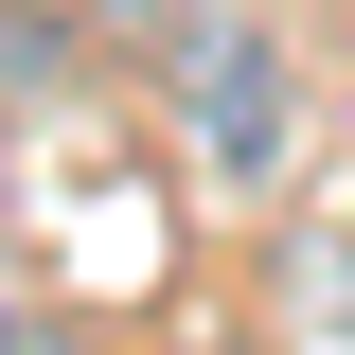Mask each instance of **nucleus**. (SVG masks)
<instances>
[{
  "label": "nucleus",
  "mask_w": 355,
  "mask_h": 355,
  "mask_svg": "<svg viewBox=\"0 0 355 355\" xmlns=\"http://www.w3.org/2000/svg\"><path fill=\"white\" fill-rule=\"evenodd\" d=\"M178 107H196L214 178L284 160V53H266V18H196V36H178Z\"/></svg>",
  "instance_id": "1"
}]
</instances>
